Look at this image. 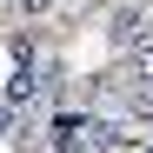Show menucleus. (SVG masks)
Returning a JSON list of instances; mask_svg holds the SVG:
<instances>
[{
	"label": "nucleus",
	"instance_id": "f257e3e1",
	"mask_svg": "<svg viewBox=\"0 0 153 153\" xmlns=\"http://www.w3.org/2000/svg\"><path fill=\"white\" fill-rule=\"evenodd\" d=\"M107 40L120 47V53H133V47H146V40H153V13L140 7V0H120V7L107 13Z\"/></svg>",
	"mask_w": 153,
	"mask_h": 153
},
{
	"label": "nucleus",
	"instance_id": "f03ea898",
	"mask_svg": "<svg viewBox=\"0 0 153 153\" xmlns=\"http://www.w3.org/2000/svg\"><path fill=\"white\" fill-rule=\"evenodd\" d=\"M87 140V113H53L47 120V153H80Z\"/></svg>",
	"mask_w": 153,
	"mask_h": 153
},
{
	"label": "nucleus",
	"instance_id": "7ed1b4c3",
	"mask_svg": "<svg viewBox=\"0 0 153 153\" xmlns=\"http://www.w3.org/2000/svg\"><path fill=\"white\" fill-rule=\"evenodd\" d=\"M80 153H126L120 120H100V113H87V140H80Z\"/></svg>",
	"mask_w": 153,
	"mask_h": 153
},
{
	"label": "nucleus",
	"instance_id": "20e7f679",
	"mask_svg": "<svg viewBox=\"0 0 153 153\" xmlns=\"http://www.w3.org/2000/svg\"><path fill=\"white\" fill-rule=\"evenodd\" d=\"M120 80H126V93H146L153 87V40L133 47V53H120Z\"/></svg>",
	"mask_w": 153,
	"mask_h": 153
},
{
	"label": "nucleus",
	"instance_id": "39448f33",
	"mask_svg": "<svg viewBox=\"0 0 153 153\" xmlns=\"http://www.w3.org/2000/svg\"><path fill=\"white\" fill-rule=\"evenodd\" d=\"M7 140H13L20 153H47V126H27V120H13V126H7Z\"/></svg>",
	"mask_w": 153,
	"mask_h": 153
},
{
	"label": "nucleus",
	"instance_id": "423d86ee",
	"mask_svg": "<svg viewBox=\"0 0 153 153\" xmlns=\"http://www.w3.org/2000/svg\"><path fill=\"white\" fill-rule=\"evenodd\" d=\"M13 13L20 20H40V13H53V0H13Z\"/></svg>",
	"mask_w": 153,
	"mask_h": 153
},
{
	"label": "nucleus",
	"instance_id": "0eeeda50",
	"mask_svg": "<svg viewBox=\"0 0 153 153\" xmlns=\"http://www.w3.org/2000/svg\"><path fill=\"white\" fill-rule=\"evenodd\" d=\"M13 120H20V113L7 107V100H0V140H7V126H13Z\"/></svg>",
	"mask_w": 153,
	"mask_h": 153
},
{
	"label": "nucleus",
	"instance_id": "6e6552de",
	"mask_svg": "<svg viewBox=\"0 0 153 153\" xmlns=\"http://www.w3.org/2000/svg\"><path fill=\"white\" fill-rule=\"evenodd\" d=\"M146 153H153V146H146Z\"/></svg>",
	"mask_w": 153,
	"mask_h": 153
}]
</instances>
